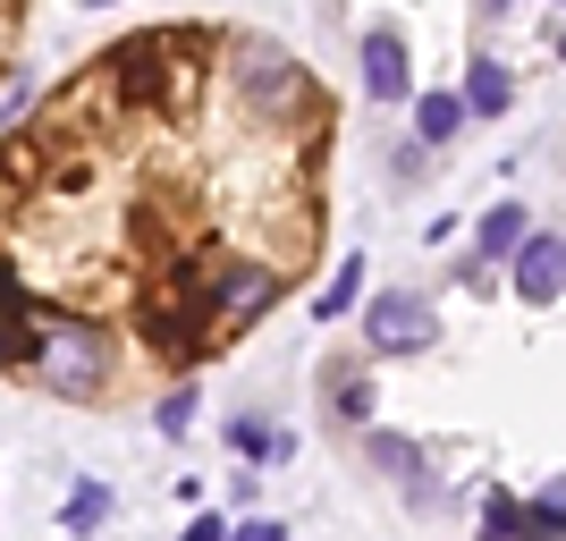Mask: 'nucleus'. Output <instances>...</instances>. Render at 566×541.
I'll use <instances>...</instances> for the list:
<instances>
[{
	"label": "nucleus",
	"mask_w": 566,
	"mask_h": 541,
	"mask_svg": "<svg viewBox=\"0 0 566 541\" xmlns=\"http://www.w3.org/2000/svg\"><path fill=\"white\" fill-rule=\"evenodd\" d=\"M34 381L51 398H102L111 389V330L76 313H34Z\"/></svg>",
	"instance_id": "nucleus-1"
},
{
	"label": "nucleus",
	"mask_w": 566,
	"mask_h": 541,
	"mask_svg": "<svg viewBox=\"0 0 566 541\" xmlns=\"http://www.w3.org/2000/svg\"><path fill=\"white\" fill-rule=\"evenodd\" d=\"M229 85H237V102H254L262 118H296L313 102V76L296 69V51H280L271 34H237L229 43Z\"/></svg>",
	"instance_id": "nucleus-2"
},
{
	"label": "nucleus",
	"mask_w": 566,
	"mask_h": 541,
	"mask_svg": "<svg viewBox=\"0 0 566 541\" xmlns=\"http://www.w3.org/2000/svg\"><path fill=\"white\" fill-rule=\"evenodd\" d=\"M431 339H440V313L415 288H380L373 305H364V347L373 355H423Z\"/></svg>",
	"instance_id": "nucleus-3"
},
{
	"label": "nucleus",
	"mask_w": 566,
	"mask_h": 541,
	"mask_svg": "<svg viewBox=\"0 0 566 541\" xmlns=\"http://www.w3.org/2000/svg\"><path fill=\"white\" fill-rule=\"evenodd\" d=\"M280 305V271H271V262H212V271H203V313H212V322H262V313Z\"/></svg>",
	"instance_id": "nucleus-4"
},
{
	"label": "nucleus",
	"mask_w": 566,
	"mask_h": 541,
	"mask_svg": "<svg viewBox=\"0 0 566 541\" xmlns=\"http://www.w3.org/2000/svg\"><path fill=\"white\" fill-rule=\"evenodd\" d=\"M516 271V296L524 305H558L566 296V229H533L524 237V254L507 262Z\"/></svg>",
	"instance_id": "nucleus-5"
},
{
	"label": "nucleus",
	"mask_w": 566,
	"mask_h": 541,
	"mask_svg": "<svg viewBox=\"0 0 566 541\" xmlns=\"http://www.w3.org/2000/svg\"><path fill=\"white\" fill-rule=\"evenodd\" d=\"M364 94H373V102H406V94H415L398 25H373V34H364Z\"/></svg>",
	"instance_id": "nucleus-6"
},
{
	"label": "nucleus",
	"mask_w": 566,
	"mask_h": 541,
	"mask_svg": "<svg viewBox=\"0 0 566 541\" xmlns=\"http://www.w3.org/2000/svg\"><path fill=\"white\" fill-rule=\"evenodd\" d=\"M322 398H331V415H338V424H347V431H364V424H373V373H364V355H338V364H322Z\"/></svg>",
	"instance_id": "nucleus-7"
},
{
	"label": "nucleus",
	"mask_w": 566,
	"mask_h": 541,
	"mask_svg": "<svg viewBox=\"0 0 566 541\" xmlns=\"http://www.w3.org/2000/svg\"><path fill=\"white\" fill-rule=\"evenodd\" d=\"M524 237H533L524 204H491V212H482V237H473V262H465V280H482L491 262H516V254H524Z\"/></svg>",
	"instance_id": "nucleus-8"
},
{
	"label": "nucleus",
	"mask_w": 566,
	"mask_h": 541,
	"mask_svg": "<svg viewBox=\"0 0 566 541\" xmlns=\"http://www.w3.org/2000/svg\"><path fill=\"white\" fill-rule=\"evenodd\" d=\"M364 448H373V474H389V482H398V491L415 499V508L431 499V482H423V448L406 440V431H373Z\"/></svg>",
	"instance_id": "nucleus-9"
},
{
	"label": "nucleus",
	"mask_w": 566,
	"mask_h": 541,
	"mask_svg": "<svg viewBox=\"0 0 566 541\" xmlns=\"http://www.w3.org/2000/svg\"><path fill=\"white\" fill-rule=\"evenodd\" d=\"M507 102H516V76L499 60H465V118H507Z\"/></svg>",
	"instance_id": "nucleus-10"
},
{
	"label": "nucleus",
	"mask_w": 566,
	"mask_h": 541,
	"mask_svg": "<svg viewBox=\"0 0 566 541\" xmlns=\"http://www.w3.org/2000/svg\"><path fill=\"white\" fill-rule=\"evenodd\" d=\"M465 127V94H415V144L440 153V144Z\"/></svg>",
	"instance_id": "nucleus-11"
},
{
	"label": "nucleus",
	"mask_w": 566,
	"mask_h": 541,
	"mask_svg": "<svg viewBox=\"0 0 566 541\" xmlns=\"http://www.w3.org/2000/svg\"><path fill=\"white\" fill-rule=\"evenodd\" d=\"M524 541H566V474H549L542 499L524 508Z\"/></svg>",
	"instance_id": "nucleus-12"
},
{
	"label": "nucleus",
	"mask_w": 566,
	"mask_h": 541,
	"mask_svg": "<svg viewBox=\"0 0 566 541\" xmlns=\"http://www.w3.org/2000/svg\"><path fill=\"white\" fill-rule=\"evenodd\" d=\"M102 517H111V482H76L69 491V533H94Z\"/></svg>",
	"instance_id": "nucleus-13"
},
{
	"label": "nucleus",
	"mask_w": 566,
	"mask_h": 541,
	"mask_svg": "<svg viewBox=\"0 0 566 541\" xmlns=\"http://www.w3.org/2000/svg\"><path fill=\"white\" fill-rule=\"evenodd\" d=\"M355 296H364V262H338V271H331V288H322V305H313V313H322V322H338V313H347Z\"/></svg>",
	"instance_id": "nucleus-14"
},
{
	"label": "nucleus",
	"mask_w": 566,
	"mask_h": 541,
	"mask_svg": "<svg viewBox=\"0 0 566 541\" xmlns=\"http://www.w3.org/2000/svg\"><path fill=\"white\" fill-rule=\"evenodd\" d=\"M229 448H237V457H280V431H271V424H254V415H229Z\"/></svg>",
	"instance_id": "nucleus-15"
},
{
	"label": "nucleus",
	"mask_w": 566,
	"mask_h": 541,
	"mask_svg": "<svg viewBox=\"0 0 566 541\" xmlns=\"http://www.w3.org/2000/svg\"><path fill=\"white\" fill-rule=\"evenodd\" d=\"M482 541H524V508H516L507 491L482 499Z\"/></svg>",
	"instance_id": "nucleus-16"
},
{
	"label": "nucleus",
	"mask_w": 566,
	"mask_h": 541,
	"mask_svg": "<svg viewBox=\"0 0 566 541\" xmlns=\"http://www.w3.org/2000/svg\"><path fill=\"white\" fill-rule=\"evenodd\" d=\"M153 424H161L169 440H178V431H195V389H187V381H178V389H169V398L153 406Z\"/></svg>",
	"instance_id": "nucleus-17"
},
{
	"label": "nucleus",
	"mask_w": 566,
	"mask_h": 541,
	"mask_svg": "<svg viewBox=\"0 0 566 541\" xmlns=\"http://www.w3.org/2000/svg\"><path fill=\"white\" fill-rule=\"evenodd\" d=\"M229 541H287V524H280V517H245Z\"/></svg>",
	"instance_id": "nucleus-18"
},
{
	"label": "nucleus",
	"mask_w": 566,
	"mask_h": 541,
	"mask_svg": "<svg viewBox=\"0 0 566 541\" xmlns=\"http://www.w3.org/2000/svg\"><path fill=\"white\" fill-rule=\"evenodd\" d=\"M178 541H229V517H195V524H187Z\"/></svg>",
	"instance_id": "nucleus-19"
},
{
	"label": "nucleus",
	"mask_w": 566,
	"mask_h": 541,
	"mask_svg": "<svg viewBox=\"0 0 566 541\" xmlns=\"http://www.w3.org/2000/svg\"><path fill=\"white\" fill-rule=\"evenodd\" d=\"M473 9H482V18H507V9H516V0H473Z\"/></svg>",
	"instance_id": "nucleus-20"
},
{
	"label": "nucleus",
	"mask_w": 566,
	"mask_h": 541,
	"mask_svg": "<svg viewBox=\"0 0 566 541\" xmlns=\"http://www.w3.org/2000/svg\"><path fill=\"white\" fill-rule=\"evenodd\" d=\"M558 51H566V34H558Z\"/></svg>",
	"instance_id": "nucleus-21"
}]
</instances>
